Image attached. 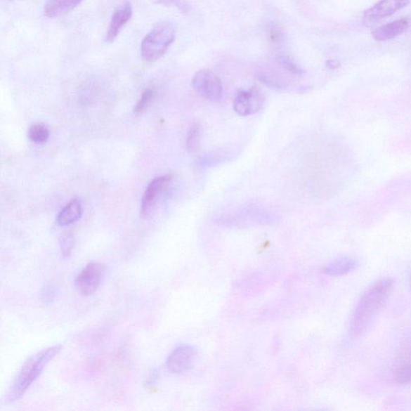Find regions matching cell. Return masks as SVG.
Returning a JSON list of instances; mask_svg holds the SVG:
<instances>
[{
  "instance_id": "obj_15",
  "label": "cell",
  "mask_w": 411,
  "mask_h": 411,
  "mask_svg": "<svg viewBox=\"0 0 411 411\" xmlns=\"http://www.w3.org/2000/svg\"><path fill=\"white\" fill-rule=\"evenodd\" d=\"M202 142V128L199 123L195 122L190 126L187 141H185V148L188 153L191 155H196L200 153Z\"/></svg>"
},
{
  "instance_id": "obj_10",
  "label": "cell",
  "mask_w": 411,
  "mask_h": 411,
  "mask_svg": "<svg viewBox=\"0 0 411 411\" xmlns=\"http://www.w3.org/2000/svg\"><path fill=\"white\" fill-rule=\"evenodd\" d=\"M132 15L133 7L131 3L123 4L115 10L106 32L105 41L107 43L110 44L115 41L124 26L131 20Z\"/></svg>"
},
{
  "instance_id": "obj_9",
  "label": "cell",
  "mask_w": 411,
  "mask_h": 411,
  "mask_svg": "<svg viewBox=\"0 0 411 411\" xmlns=\"http://www.w3.org/2000/svg\"><path fill=\"white\" fill-rule=\"evenodd\" d=\"M410 0H380L364 13V19L376 21L389 17L397 11L406 8Z\"/></svg>"
},
{
  "instance_id": "obj_16",
  "label": "cell",
  "mask_w": 411,
  "mask_h": 411,
  "mask_svg": "<svg viewBox=\"0 0 411 411\" xmlns=\"http://www.w3.org/2000/svg\"><path fill=\"white\" fill-rule=\"evenodd\" d=\"M234 111L240 117H247L251 115L249 93V90H240L236 93L234 104Z\"/></svg>"
},
{
  "instance_id": "obj_25",
  "label": "cell",
  "mask_w": 411,
  "mask_h": 411,
  "mask_svg": "<svg viewBox=\"0 0 411 411\" xmlns=\"http://www.w3.org/2000/svg\"><path fill=\"white\" fill-rule=\"evenodd\" d=\"M42 300L44 303H53L55 297V291L52 286H45L41 294Z\"/></svg>"
},
{
  "instance_id": "obj_20",
  "label": "cell",
  "mask_w": 411,
  "mask_h": 411,
  "mask_svg": "<svg viewBox=\"0 0 411 411\" xmlns=\"http://www.w3.org/2000/svg\"><path fill=\"white\" fill-rule=\"evenodd\" d=\"M60 246L62 256L65 259L70 257L75 246L74 235L70 233L62 235L60 240Z\"/></svg>"
},
{
  "instance_id": "obj_23",
  "label": "cell",
  "mask_w": 411,
  "mask_h": 411,
  "mask_svg": "<svg viewBox=\"0 0 411 411\" xmlns=\"http://www.w3.org/2000/svg\"><path fill=\"white\" fill-rule=\"evenodd\" d=\"M259 80L269 88L274 89H285V84L282 81H280L279 79L273 77L269 73L260 72L257 75Z\"/></svg>"
},
{
  "instance_id": "obj_2",
  "label": "cell",
  "mask_w": 411,
  "mask_h": 411,
  "mask_svg": "<svg viewBox=\"0 0 411 411\" xmlns=\"http://www.w3.org/2000/svg\"><path fill=\"white\" fill-rule=\"evenodd\" d=\"M61 350L60 345L50 346L28 358L11 384L6 401L13 403L24 396L46 365L58 355Z\"/></svg>"
},
{
  "instance_id": "obj_27",
  "label": "cell",
  "mask_w": 411,
  "mask_h": 411,
  "mask_svg": "<svg viewBox=\"0 0 411 411\" xmlns=\"http://www.w3.org/2000/svg\"><path fill=\"white\" fill-rule=\"evenodd\" d=\"M410 289H411V273H410Z\"/></svg>"
},
{
  "instance_id": "obj_1",
  "label": "cell",
  "mask_w": 411,
  "mask_h": 411,
  "mask_svg": "<svg viewBox=\"0 0 411 411\" xmlns=\"http://www.w3.org/2000/svg\"><path fill=\"white\" fill-rule=\"evenodd\" d=\"M395 281L391 278H381L374 281L360 296L354 308L350 325L353 337L362 335L381 311L392 294Z\"/></svg>"
},
{
  "instance_id": "obj_21",
  "label": "cell",
  "mask_w": 411,
  "mask_h": 411,
  "mask_svg": "<svg viewBox=\"0 0 411 411\" xmlns=\"http://www.w3.org/2000/svg\"><path fill=\"white\" fill-rule=\"evenodd\" d=\"M278 60L280 65L282 66L285 70L291 72L292 74L296 76H302L305 74V71H304L294 60L290 58L289 56L285 55L280 56Z\"/></svg>"
},
{
  "instance_id": "obj_12",
  "label": "cell",
  "mask_w": 411,
  "mask_h": 411,
  "mask_svg": "<svg viewBox=\"0 0 411 411\" xmlns=\"http://www.w3.org/2000/svg\"><path fill=\"white\" fill-rule=\"evenodd\" d=\"M83 0H48L44 8V13L48 18H56L76 8Z\"/></svg>"
},
{
  "instance_id": "obj_17",
  "label": "cell",
  "mask_w": 411,
  "mask_h": 411,
  "mask_svg": "<svg viewBox=\"0 0 411 411\" xmlns=\"http://www.w3.org/2000/svg\"><path fill=\"white\" fill-rule=\"evenodd\" d=\"M27 136L34 143H44L48 140L50 132L46 126L33 125L28 129Z\"/></svg>"
},
{
  "instance_id": "obj_7",
  "label": "cell",
  "mask_w": 411,
  "mask_h": 411,
  "mask_svg": "<svg viewBox=\"0 0 411 411\" xmlns=\"http://www.w3.org/2000/svg\"><path fill=\"white\" fill-rule=\"evenodd\" d=\"M170 174L160 176L152 181L146 188L141 204L140 216L144 219L148 218L153 214L157 200L162 191L166 189L171 181Z\"/></svg>"
},
{
  "instance_id": "obj_6",
  "label": "cell",
  "mask_w": 411,
  "mask_h": 411,
  "mask_svg": "<svg viewBox=\"0 0 411 411\" xmlns=\"http://www.w3.org/2000/svg\"><path fill=\"white\" fill-rule=\"evenodd\" d=\"M197 351L194 346L181 345L171 353L167 359L166 367L172 374L187 372L195 362Z\"/></svg>"
},
{
  "instance_id": "obj_14",
  "label": "cell",
  "mask_w": 411,
  "mask_h": 411,
  "mask_svg": "<svg viewBox=\"0 0 411 411\" xmlns=\"http://www.w3.org/2000/svg\"><path fill=\"white\" fill-rule=\"evenodd\" d=\"M358 266L355 259L343 257L330 262L324 268V273L331 277H340L353 271Z\"/></svg>"
},
{
  "instance_id": "obj_13",
  "label": "cell",
  "mask_w": 411,
  "mask_h": 411,
  "mask_svg": "<svg viewBox=\"0 0 411 411\" xmlns=\"http://www.w3.org/2000/svg\"><path fill=\"white\" fill-rule=\"evenodd\" d=\"M82 215V207L80 200H73L62 208L56 217V222L61 227L69 226L80 219Z\"/></svg>"
},
{
  "instance_id": "obj_18",
  "label": "cell",
  "mask_w": 411,
  "mask_h": 411,
  "mask_svg": "<svg viewBox=\"0 0 411 411\" xmlns=\"http://www.w3.org/2000/svg\"><path fill=\"white\" fill-rule=\"evenodd\" d=\"M251 115L256 114L257 112L262 110L264 103H266V98L261 90L258 87H252L249 90Z\"/></svg>"
},
{
  "instance_id": "obj_11",
  "label": "cell",
  "mask_w": 411,
  "mask_h": 411,
  "mask_svg": "<svg viewBox=\"0 0 411 411\" xmlns=\"http://www.w3.org/2000/svg\"><path fill=\"white\" fill-rule=\"evenodd\" d=\"M409 22L407 20H398L377 28L373 32V37L377 41H386L401 35L407 30Z\"/></svg>"
},
{
  "instance_id": "obj_8",
  "label": "cell",
  "mask_w": 411,
  "mask_h": 411,
  "mask_svg": "<svg viewBox=\"0 0 411 411\" xmlns=\"http://www.w3.org/2000/svg\"><path fill=\"white\" fill-rule=\"evenodd\" d=\"M393 376L398 384H407L411 382V337L399 347Z\"/></svg>"
},
{
  "instance_id": "obj_19",
  "label": "cell",
  "mask_w": 411,
  "mask_h": 411,
  "mask_svg": "<svg viewBox=\"0 0 411 411\" xmlns=\"http://www.w3.org/2000/svg\"><path fill=\"white\" fill-rule=\"evenodd\" d=\"M155 89L154 88H148L145 90L143 93L142 97H141L138 103L135 105L134 114L139 115L148 108V106L150 104L152 100L155 97Z\"/></svg>"
},
{
  "instance_id": "obj_22",
  "label": "cell",
  "mask_w": 411,
  "mask_h": 411,
  "mask_svg": "<svg viewBox=\"0 0 411 411\" xmlns=\"http://www.w3.org/2000/svg\"><path fill=\"white\" fill-rule=\"evenodd\" d=\"M268 37L273 43L282 42L285 37V31L284 27L275 22L269 24L267 28Z\"/></svg>"
},
{
  "instance_id": "obj_26",
  "label": "cell",
  "mask_w": 411,
  "mask_h": 411,
  "mask_svg": "<svg viewBox=\"0 0 411 411\" xmlns=\"http://www.w3.org/2000/svg\"><path fill=\"white\" fill-rule=\"evenodd\" d=\"M340 65L339 62L335 60H329L326 62V66L329 67L330 70H336Z\"/></svg>"
},
{
  "instance_id": "obj_4",
  "label": "cell",
  "mask_w": 411,
  "mask_h": 411,
  "mask_svg": "<svg viewBox=\"0 0 411 411\" xmlns=\"http://www.w3.org/2000/svg\"><path fill=\"white\" fill-rule=\"evenodd\" d=\"M191 86L202 98L211 101H218L223 95L221 79L209 70L197 72L191 81Z\"/></svg>"
},
{
  "instance_id": "obj_3",
  "label": "cell",
  "mask_w": 411,
  "mask_h": 411,
  "mask_svg": "<svg viewBox=\"0 0 411 411\" xmlns=\"http://www.w3.org/2000/svg\"><path fill=\"white\" fill-rule=\"evenodd\" d=\"M176 27L171 22L162 21L146 35L141 46V54L146 62L162 58L176 38Z\"/></svg>"
},
{
  "instance_id": "obj_5",
  "label": "cell",
  "mask_w": 411,
  "mask_h": 411,
  "mask_svg": "<svg viewBox=\"0 0 411 411\" xmlns=\"http://www.w3.org/2000/svg\"><path fill=\"white\" fill-rule=\"evenodd\" d=\"M105 268L100 263L90 262L75 278L74 284L79 294L91 296L99 289L104 278Z\"/></svg>"
},
{
  "instance_id": "obj_24",
  "label": "cell",
  "mask_w": 411,
  "mask_h": 411,
  "mask_svg": "<svg viewBox=\"0 0 411 411\" xmlns=\"http://www.w3.org/2000/svg\"><path fill=\"white\" fill-rule=\"evenodd\" d=\"M157 3L167 6V7L176 8L183 13H188L190 11V6L184 0H156Z\"/></svg>"
}]
</instances>
